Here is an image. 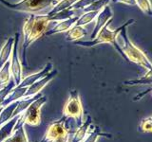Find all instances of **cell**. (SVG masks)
Here are the masks:
<instances>
[{
  "label": "cell",
  "instance_id": "obj_30",
  "mask_svg": "<svg viewBox=\"0 0 152 142\" xmlns=\"http://www.w3.org/2000/svg\"><path fill=\"white\" fill-rule=\"evenodd\" d=\"M151 122H152V117H148L142 120L140 123V130L144 133H151L152 132V125H151Z\"/></svg>",
  "mask_w": 152,
  "mask_h": 142
},
{
  "label": "cell",
  "instance_id": "obj_4",
  "mask_svg": "<svg viewBox=\"0 0 152 142\" xmlns=\"http://www.w3.org/2000/svg\"><path fill=\"white\" fill-rule=\"evenodd\" d=\"M47 102L46 97H40L33 101L28 108L20 114L18 120L16 122L15 126L13 128V131L18 129L20 126L25 124L31 126H38L41 123V108Z\"/></svg>",
  "mask_w": 152,
  "mask_h": 142
},
{
  "label": "cell",
  "instance_id": "obj_13",
  "mask_svg": "<svg viewBox=\"0 0 152 142\" xmlns=\"http://www.w3.org/2000/svg\"><path fill=\"white\" fill-rule=\"evenodd\" d=\"M19 117H20V115H17L0 125V142L4 141L7 137H9L12 134L13 128L15 126Z\"/></svg>",
  "mask_w": 152,
  "mask_h": 142
},
{
  "label": "cell",
  "instance_id": "obj_29",
  "mask_svg": "<svg viewBox=\"0 0 152 142\" xmlns=\"http://www.w3.org/2000/svg\"><path fill=\"white\" fill-rule=\"evenodd\" d=\"M136 5L147 15H151V5L149 0H135Z\"/></svg>",
  "mask_w": 152,
  "mask_h": 142
},
{
  "label": "cell",
  "instance_id": "obj_2",
  "mask_svg": "<svg viewBox=\"0 0 152 142\" xmlns=\"http://www.w3.org/2000/svg\"><path fill=\"white\" fill-rule=\"evenodd\" d=\"M135 22L134 19H129L127 20L124 25H122V30L118 33V35L120 36L121 45H119L123 51L124 55L126 57V60L128 62H132L137 64H139L142 67L146 68L147 70H151V63L149 59L147 58L146 55L140 50L138 47L133 44L129 40V38L127 37L126 34V28Z\"/></svg>",
  "mask_w": 152,
  "mask_h": 142
},
{
  "label": "cell",
  "instance_id": "obj_21",
  "mask_svg": "<svg viewBox=\"0 0 152 142\" xmlns=\"http://www.w3.org/2000/svg\"><path fill=\"white\" fill-rule=\"evenodd\" d=\"M17 102H18V101L10 103L9 105L3 107L1 112H0V125H1L2 123L8 121L9 120H11L12 117V113L14 111V109L16 108Z\"/></svg>",
  "mask_w": 152,
  "mask_h": 142
},
{
  "label": "cell",
  "instance_id": "obj_1",
  "mask_svg": "<svg viewBox=\"0 0 152 142\" xmlns=\"http://www.w3.org/2000/svg\"><path fill=\"white\" fill-rule=\"evenodd\" d=\"M48 15H35L31 14L23 26V44H22V55L23 59L21 64H27L26 54L27 49L33 42L45 34L50 24Z\"/></svg>",
  "mask_w": 152,
  "mask_h": 142
},
{
  "label": "cell",
  "instance_id": "obj_32",
  "mask_svg": "<svg viewBox=\"0 0 152 142\" xmlns=\"http://www.w3.org/2000/svg\"><path fill=\"white\" fill-rule=\"evenodd\" d=\"M72 136H73V135L66 134V135L57 137L56 139L52 140L51 142H69V140H71V138H72Z\"/></svg>",
  "mask_w": 152,
  "mask_h": 142
},
{
  "label": "cell",
  "instance_id": "obj_18",
  "mask_svg": "<svg viewBox=\"0 0 152 142\" xmlns=\"http://www.w3.org/2000/svg\"><path fill=\"white\" fill-rule=\"evenodd\" d=\"M78 9H71V8H69V9H63V11H61L59 12H57L53 15H50L49 17L50 21H53V22H57V21H63V20H66V19H69L70 17H73V16H78Z\"/></svg>",
  "mask_w": 152,
  "mask_h": 142
},
{
  "label": "cell",
  "instance_id": "obj_31",
  "mask_svg": "<svg viewBox=\"0 0 152 142\" xmlns=\"http://www.w3.org/2000/svg\"><path fill=\"white\" fill-rule=\"evenodd\" d=\"M95 1H97V0H78V1L75 2L70 8L74 9H83Z\"/></svg>",
  "mask_w": 152,
  "mask_h": 142
},
{
  "label": "cell",
  "instance_id": "obj_24",
  "mask_svg": "<svg viewBox=\"0 0 152 142\" xmlns=\"http://www.w3.org/2000/svg\"><path fill=\"white\" fill-rule=\"evenodd\" d=\"M99 12H85L82 15H80L78 20L76 21L75 25L77 26H85V25H88L91 21H93L95 18H96L97 14Z\"/></svg>",
  "mask_w": 152,
  "mask_h": 142
},
{
  "label": "cell",
  "instance_id": "obj_11",
  "mask_svg": "<svg viewBox=\"0 0 152 142\" xmlns=\"http://www.w3.org/2000/svg\"><path fill=\"white\" fill-rule=\"evenodd\" d=\"M52 69H53V65H52V64L48 63L45 67L43 68L41 71H39V72L31 74L30 76H28V77H26L25 79H22L21 83H19L17 86H19V87H28L32 83H34L36 80L42 79L43 77H45V76L49 72H50Z\"/></svg>",
  "mask_w": 152,
  "mask_h": 142
},
{
  "label": "cell",
  "instance_id": "obj_16",
  "mask_svg": "<svg viewBox=\"0 0 152 142\" xmlns=\"http://www.w3.org/2000/svg\"><path fill=\"white\" fill-rule=\"evenodd\" d=\"M88 31L84 28V26H77L74 25L73 27H71L69 31L66 34V41H77L81 38H83L85 36H87Z\"/></svg>",
  "mask_w": 152,
  "mask_h": 142
},
{
  "label": "cell",
  "instance_id": "obj_7",
  "mask_svg": "<svg viewBox=\"0 0 152 142\" xmlns=\"http://www.w3.org/2000/svg\"><path fill=\"white\" fill-rule=\"evenodd\" d=\"M18 42H19V33H16L14 36V42L12 46V51L10 60V71L12 76V80L17 85L21 83L23 79V66L21 64V60L18 54Z\"/></svg>",
  "mask_w": 152,
  "mask_h": 142
},
{
  "label": "cell",
  "instance_id": "obj_23",
  "mask_svg": "<svg viewBox=\"0 0 152 142\" xmlns=\"http://www.w3.org/2000/svg\"><path fill=\"white\" fill-rule=\"evenodd\" d=\"M77 1H78V0H62V1H60L59 3H57L55 6L52 8V9L47 14V15H49V16L53 15V14L59 12L61 11H63V9H69Z\"/></svg>",
  "mask_w": 152,
  "mask_h": 142
},
{
  "label": "cell",
  "instance_id": "obj_26",
  "mask_svg": "<svg viewBox=\"0 0 152 142\" xmlns=\"http://www.w3.org/2000/svg\"><path fill=\"white\" fill-rule=\"evenodd\" d=\"M109 2H110V0H97V1L93 2L92 4H90L89 6L83 9V11L85 12H100L104 7H106Z\"/></svg>",
  "mask_w": 152,
  "mask_h": 142
},
{
  "label": "cell",
  "instance_id": "obj_28",
  "mask_svg": "<svg viewBox=\"0 0 152 142\" xmlns=\"http://www.w3.org/2000/svg\"><path fill=\"white\" fill-rule=\"evenodd\" d=\"M15 86L16 85H15V83H14V80H10L9 83L6 85V86L3 87L2 89H0V106H1L2 102L4 101V99H6V97L12 92V90Z\"/></svg>",
  "mask_w": 152,
  "mask_h": 142
},
{
  "label": "cell",
  "instance_id": "obj_8",
  "mask_svg": "<svg viewBox=\"0 0 152 142\" xmlns=\"http://www.w3.org/2000/svg\"><path fill=\"white\" fill-rule=\"evenodd\" d=\"M56 75H57V70L52 69L50 72H49L45 76V77H43L42 79L36 80L34 83H32L31 85H30V86L28 87L26 93L24 94V96H23V99L31 98L32 96H34V95L38 94L52 79L55 77Z\"/></svg>",
  "mask_w": 152,
  "mask_h": 142
},
{
  "label": "cell",
  "instance_id": "obj_9",
  "mask_svg": "<svg viewBox=\"0 0 152 142\" xmlns=\"http://www.w3.org/2000/svg\"><path fill=\"white\" fill-rule=\"evenodd\" d=\"M64 120H65V117H62L61 120L52 123L49 127V129L46 132L44 137H43L40 142H51L52 140L56 139L57 137L69 134L64 127Z\"/></svg>",
  "mask_w": 152,
  "mask_h": 142
},
{
  "label": "cell",
  "instance_id": "obj_27",
  "mask_svg": "<svg viewBox=\"0 0 152 142\" xmlns=\"http://www.w3.org/2000/svg\"><path fill=\"white\" fill-rule=\"evenodd\" d=\"M88 135L84 142H96L99 136H107L108 138L111 137V135L103 134V133H101V130H100V128H98V127H95V129L93 131H90V132L88 131Z\"/></svg>",
  "mask_w": 152,
  "mask_h": 142
},
{
  "label": "cell",
  "instance_id": "obj_14",
  "mask_svg": "<svg viewBox=\"0 0 152 142\" xmlns=\"http://www.w3.org/2000/svg\"><path fill=\"white\" fill-rule=\"evenodd\" d=\"M90 125H91V117H90V116H88L87 120L83 122V124L76 130V132L74 133V135L72 136V138H71V140L69 142H82L88 134Z\"/></svg>",
  "mask_w": 152,
  "mask_h": 142
},
{
  "label": "cell",
  "instance_id": "obj_25",
  "mask_svg": "<svg viewBox=\"0 0 152 142\" xmlns=\"http://www.w3.org/2000/svg\"><path fill=\"white\" fill-rule=\"evenodd\" d=\"M125 85H145V84H151V70L147 71L146 75H145L144 77L138 80H126L124 83Z\"/></svg>",
  "mask_w": 152,
  "mask_h": 142
},
{
  "label": "cell",
  "instance_id": "obj_15",
  "mask_svg": "<svg viewBox=\"0 0 152 142\" xmlns=\"http://www.w3.org/2000/svg\"><path fill=\"white\" fill-rule=\"evenodd\" d=\"M28 87H19V86H15L12 90V92L10 93L8 96L6 97V99H4V101L2 102L1 106L2 107H5L9 105L10 103L12 102H14V101H19L21 98H23L24 94L26 93Z\"/></svg>",
  "mask_w": 152,
  "mask_h": 142
},
{
  "label": "cell",
  "instance_id": "obj_33",
  "mask_svg": "<svg viewBox=\"0 0 152 142\" xmlns=\"http://www.w3.org/2000/svg\"><path fill=\"white\" fill-rule=\"evenodd\" d=\"M113 3H124L126 5H129V6H135L136 2L135 0H110Z\"/></svg>",
  "mask_w": 152,
  "mask_h": 142
},
{
  "label": "cell",
  "instance_id": "obj_34",
  "mask_svg": "<svg viewBox=\"0 0 152 142\" xmlns=\"http://www.w3.org/2000/svg\"><path fill=\"white\" fill-rule=\"evenodd\" d=\"M151 91V88H149L147 91H145V92H144V93H141L140 95H138V96H136V97H134V99H133V101H139V99H141V98L142 97V96H145V94H147V93H149Z\"/></svg>",
  "mask_w": 152,
  "mask_h": 142
},
{
  "label": "cell",
  "instance_id": "obj_36",
  "mask_svg": "<svg viewBox=\"0 0 152 142\" xmlns=\"http://www.w3.org/2000/svg\"><path fill=\"white\" fill-rule=\"evenodd\" d=\"M0 107H1V106H0Z\"/></svg>",
  "mask_w": 152,
  "mask_h": 142
},
{
  "label": "cell",
  "instance_id": "obj_22",
  "mask_svg": "<svg viewBox=\"0 0 152 142\" xmlns=\"http://www.w3.org/2000/svg\"><path fill=\"white\" fill-rule=\"evenodd\" d=\"M11 80V71H10V60L4 64L0 68V89H2L9 83Z\"/></svg>",
  "mask_w": 152,
  "mask_h": 142
},
{
  "label": "cell",
  "instance_id": "obj_10",
  "mask_svg": "<svg viewBox=\"0 0 152 142\" xmlns=\"http://www.w3.org/2000/svg\"><path fill=\"white\" fill-rule=\"evenodd\" d=\"M110 19H113V13H112L110 7L107 5V6L104 7L97 14L96 21H95V26L93 28V32L91 33V40L96 37L97 33L100 31V30H101V28L106 25Z\"/></svg>",
  "mask_w": 152,
  "mask_h": 142
},
{
  "label": "cell",
  "instance_id": "obj_20",
  "mask_svg": "<svg viewBox=\"0 0 152 142\" xmlns=\"http://www.w3.org/2000/svg\"><path fill=\"white\" fill-rule=\"evenodd\" d=\"M2 142H28L24 125L14 130L12 134Z\"/></svg>",
  "mask_w": 152,
  "mask_h": 142
},
{
  "label": "cell",
  "instance_id": "obj_12",
  "mask_svg": "<svg viewBox=\"0 0 152 142\" xmlns=\"http://www.w3.org/2000/svg\"><path fill=\"white\" fill-rule=\"evenodd\" d=\"M79 16L80 15L73 16V17H70L69 19H66V20L59 21V23H57L53 28H51L50 30H47L45 32V35L46 36H50V35L56 34V33L68 31L71 27H73L75 25V23H76V21L78 20Z\"/></svg>",
  "mask_w": 152,
  "mask_h": 142
},
{
  "label": "cell",
  "instance_id": "obj_3",
  "mask_svg": "<svg viewBox=\"0 0 152 142\" xmlns=\"http://www.w3.org/2000/svg\"><path fill=\"white\" fill-rule=\"evenodd\" d=\"M111 22H112V19H110V20H109L106 25L100 30V31L97 33V35L94 39L90 40V41H79V40H77V41H74V44L78 45V46H87V47L94 46H97L99 44H103V43L111 44L118 50L119 53H120L124 58L126 59V57H125V55H124L121 47H120V46H119L118 40H117L118 33L121 31L122 27L118 28L115 30H109L108 27L111 24Z\"/></svg>",
  "mask_w": 152,
  "mask_h": 142
},
{
  "label": "cell",
  "instance_id": "obj_19",
  "mask_svg": "<svg viewBox=\"0 0 152 142\" xmlns=\"http://www.w3.org/2000/svg\"><path fill=\"white\" fill-rule=\"evenodd\" d=\"M40 97H41V94H40V93H38V94L34 95V96H32V97H31V98L19 99L18 102H17L16 108L14 109V111H13V113H12V117H15V116H17V115H20V114H22L33 101H35L36 99L40 98Z\"/></svg>",
  "mask_w": 152,
  "mask_h": 142
},
{
  "label": "cell",
  "instance_id": "obj_17",
  "mask_svg": "<svg viewBox=\"0 0 152 142\" xmlns=\"http://www.w3.org/2000/svg\"><path fill=\"white\" fill-rule=\"evenodd\" d=\"M13 42H14V37H11L2 46V49L0 50V68L2 67L7 61H9L10 57H11Z\"/></svg>",
  "mask_w": 152,
  "mask_h": 142
},
{
  "label": "cell",
  "instance_id": "obj_35",
  "mask_svg": "<svg viewBox=\"0 0 152 142\" xmlns=\"http://www.w3.org/2000/svg\"><path fill=\"white\" fill-rule=\"evenodd\" d=\"M2 109H3V107L1 106V107H0V112H1V110H2Z\"/></svg>",
  "mask_w": 152,
  "mask_h": 142
},
{
  "label": "cell",
  "instance_id": "obj_6",
  "mask_svg": "<svg viewBox=\"0 0 152 142\" xmlns=\"http://www.w3.org/2000/svg\"><path fill=\"white\" fill-rule=\"evenodd\" d=\"M63 117L65 118L71 117L77 121L80 125L84 122V110L82 102L77 90H72L69 93V99L63 108Z\"/></svg>",
  "mask_w": 152,
  "mask_h": 142
},
{
  "label": "cell",
  "instance_id": "obj_5",
  "mask_svg": "<svg viewBox=\"0 0 152 142\" xmlns=\"http://www.w3.org/2000/svg\"><path fill=\"white\" fill-rule=\"evenodd\" d=\"M57 0H21L17 3H11L7 0H0V3L7 8L17 12H37L51 6Z\"/></svg>",
  "mask_w": 152,
  "mask_h": 142
}]
</instances>
